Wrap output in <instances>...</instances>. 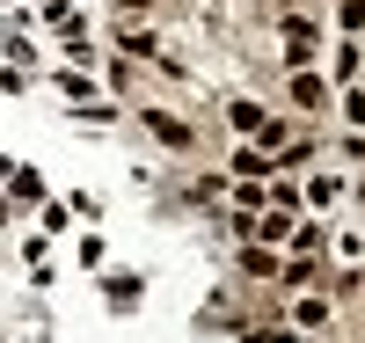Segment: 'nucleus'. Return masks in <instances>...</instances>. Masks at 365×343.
I'll list each match as a JSON object with an SVG mask.
<instances>
[{"mask_svg":"<svg viewBox=\"0 0 365 343\" xmlns=\"http://www.w3.org/2000/svg\"><path fill=\"white\" fill-rule=\"evenodd\" d=\"M146 124H154V132H161L168 146H190V124H175L168 110H146Z\"/></svg>","mask_w":365,"mask_h":343,"instance_id":"1","label":"nucleus"},{"mask_svg":"<svg viewBox=\"0 0 365 343\" xmlns=\"http://www.w3.org/2000/svg\"><path fill=\"white\" fill-rule=\"evenodd\" d=\"M292 103H299V110H314V103H322V81H314L307 66H299V73H292Z\"/></svg>","mask_w":365,"mask_h":343,"instance_id":"2","label":"nucleus"},{"mask_svg":"<svg viewBox=\"0 0 365 343\" xmlns=\"http://www.w3.org/2000/svg\"><path fill=\"white\" fill-rule=\"evenodd\" d=\"M285 44H292V58H307V51H314V22L292 15V22H285Z\"/></svg>","mask_w":365,"mask_h":343,"instance_id":"3","label":"nucleus"},{"mask_svg":"<svg viewBox=\"0 0 365 343\" xmlns=\"http://www.w3.org/2000/svg\"><path fill=\"white\" fill-rule=\"evenodd\" d=\"M234 175H241V183H256V175H270V161H263V153H241V161H234Z\"/></svg>","mask_w":365,"mask_h":343,"instance_id":"4","label":"nucleus"},{"mask_svg":"<svg viewBox=\"0 0 365 343\" xmlns=\"http://www.w3.org/2000/svg\"><path fill=\"white\" fill-rule=\"evenodd\" d=\"M117 8H125V15H146V8H154V0H117Z\"/></svg>","mask_w":365,"mask_h":343,"instance_id":"5","label":"nucleus"},{"mask_svg":"<svg viewBox=\"0 0 365 343\" xmlns=\"http://www.w3.org/2000/svg\"><path fill=\"white\" fill-rule=\"evenodd\" d=\"M278 343H292V336H278Z\"/></svg>","mask_w":365,"mask_h":343,"instance_id":"6","label":"nucleus"}]
</instances>
